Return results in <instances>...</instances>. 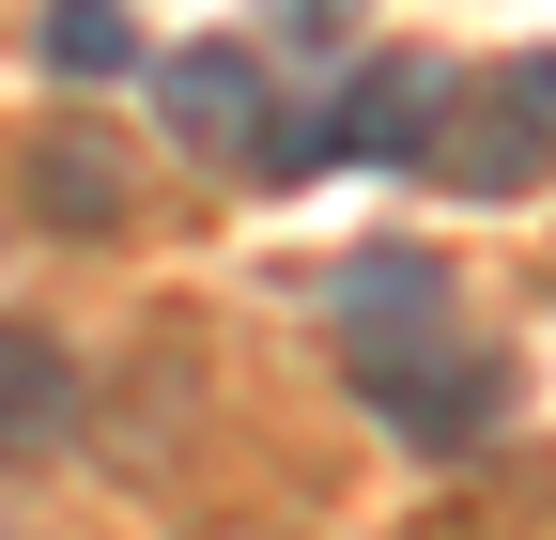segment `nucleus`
I'll return each mask as SVG.
<instances>
[{"instance_id":"1","label":"nucleus","mask_w":556,"mask_h":540,"mask_svg":"<svg viewBox=\"0 0 556 540\" xmlns=\"http://www.w3.org/2000/svg\"><path fill=\"white\" fill-rule=\"evenodd\" d=\"M417 170L464 185V201H526V185L556 170V47L448 78V93H433V124H417Z\"/></svg>"},{"instance_id":"2","label":"nucleus","mask_w":556,"mask_h":540,"mask_svg":"<svg viewBox=\"0 0 556 540\" xmlns=\"http://www.w3.org/2000/svg\"><path fill=\"white\" fill-rule=\"evenodd\" d=\"M356 386H371V417H387L417 463H464L479 433H495V401H510V371L479 356V340H448V324H433V340H371Z\"/></svg>"},{"instance_id":"3","label":"nucleus","mask_w":556,"mask_h":540,"mask_svg":"<svg viewBox=\"0 0 556 540\" xmlns=\"http://www.w3.org/2000/svg\"><path fill=\"white\" fill-rule=\"evenodd\" d=\"M155 108H170V140H186V155L248 170V140H263V47H170Z\"/></svg>"},{"instance_id":"4","label":"nucleus","mask_w":556,"mask_h":540,"mask_svg":"<svg viewBox=\"0 0 556 540\" xmlns=\"http://www.w3.org/2000/svg\"><path fill=\"white\" fill-rule=\"evenodd\" d=\"M325 309H340V340H433L448 324V262L433 247H356V262H325Z\"/></svg>"},{"instance_id":"5","label":"nucleus","mask_w":556,"mask_h":540,"mask_svg":"<svg viewBox=\"0 0 556 540\" xmlns=\"http://www.w3.org/2000/svg\"><path fill=\"white\" fill-rule=\"evenodd\" d=\"M433 62H356V93L325 108V155L340 170H417V124H433Z\"/></svg>"},{"instance_id":"6","label":"nucleus","mask_w":556,"mask_h":540,"mask_svg":"<svg viewBox=\"0 0 556 540\" xmlns=\"http://www.w3.org/2000/svg\"><path fill=\"white\" fill-rule=\"evenodd\" d=\"M62 433H78V356L47 324H0V463H47Z\"/></svg>"},{"instance_id":"7","label":"nucleus","mask_w":556,"mask_h":540,"mask_svg":"<svg viewBox=\"0 0 556 540\" xmlns=\"http://www.w3.org/2000/svg\"><path fill=\"white\" fill-rule=\"evenodd\" d=\"M31 217L109 232V217H124V155H109V140H78V124H62V140H31Z\"/></svg>"},{"instance_id":"8","label":"nucleus","mask_w":556,"mask_h":540,"mask_svg":"<svg viewBox=\"0 0 556 540\" xmlns=\"http://www.w3.org/2000/svg\"><path fill=\"white\" fill-rule=\"evenodd\" d=\"M31 47L62 62V78H124V62H139V16H124V0H47Z\"/></svg>"}]
</instances>
